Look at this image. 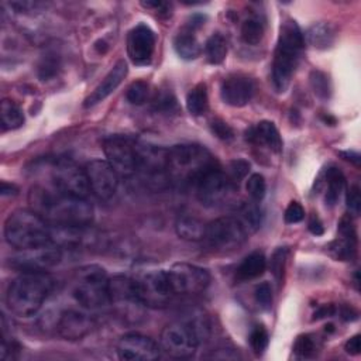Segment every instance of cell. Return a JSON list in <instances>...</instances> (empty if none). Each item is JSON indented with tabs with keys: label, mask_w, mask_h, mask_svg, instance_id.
I'll use <instances>...</instances> for the list:
<instances>
[{
	"label": "cell",
	"mask_w": 361,
	"mask_h": 361,
	"mask_svg": "<svg viewBox=\"0 0 361 361\" xmlns=\"http://www.w3.org/2000/svg\"><path fill=\"white\" fill-rule=\"evenodd\" d=\"M316 350H317L316 341H314V338H313L310 334H300V336H298V338L295 340L293 351H295L298 355H300V357L309 358V357L314 355Z\"/></svg>",
	"instance_id": "cell-39"
},
{
	"label": "cell",
	"mask_w": 361,
	"mask_h": 361,
	"mask_svg": "<svg viewBox=\"0 0 361 361\" xmlns=\"http://www.w3.org/2000/svg\"><path fill=\"white\" fill-rule=\"evenodd\" d=\"M61 259V248L54 243H48L28 250H18V252L8 259V265L21 274L47 272L56 267Z\"/></svg>",
	"instance_id": "cell-10"
},
{
	"label": "cell",
	"mask_w": 361,
	"mask_h": 361,
	"mask_svg": "<svg viewBox=\"0 0 361 361\" xmlns=\"http://www.w3.org/2000/svg\"><path fill=\"white\" fill-rule=\"evenodd\" d=\"M265 268H267V259L264 254L259 251H254L241 261L235 275H237V279L240 281H251V279L259 278L265 272Z\"/></svg>",
	"instance_id": "cell-27"
},
{
	"label": "cell",
	"mask_w": 361,
	"mask_h": 361,
	"mask_svg": "<svg viewBox=\"0 0 361 361\" xmlns=\"http://www.w3.org/2000/svg\"><path fill=\"white\" fill-rule=\"evenodd\" d=\"M93 329V320L78 310H65L56 322L58 334L65 340H80Z\"/></svg>",
	"instance_id": "cell-22"
},
{
	"label": "cell",
	"mask_w": 361,
	"mask_h": 361,
	"mask_svg": "<svg viewBox=\"0 0 361 361\" xmlns=\"http://www.w3.org/2000/svg\"><path fill=\"white\" fill-rule=\"evenodd\" d=\"M116 351L123 361H152L159 357L161 347L145 334L127 333L120 337Z\"/></svg>",
	"instance_id": "cell-17"
},
{
	"label": "cell",
	"mask_w": 361,
	"mask_h": 361,
	"mask_svg": "<svg viewBox=\"0 0 361 361\" xmlns=\"http://www.w3.org/2000/svg\"><path fill=\"white\" fill-rule=\"evenodd\" d=\"M344 350L350 355H358L361 353V337H360V334H355L351 338H348L345 345H344Z\"/></svg>",
	"instance_id": "cell-49"
},
{
	"label": "cell",
	"mask_w": 361,
	"mask_h": 361,
	"mask_svg": "<svg viewBox=\"0 0 361 361\" xmlns=\"http://www.w3.org/2000/svg\"><path fill=\"white\" fill-rule=\"evenodd\" d=\"M307 228H309V231H310L312 234H314V235H322V234L324 233V227H323L320 219H319L316 214L310 216V220H309V223H307Z\"/></svg>",
	"instance_id": "cell-50"
},
{
	"label": "cell",
	"mask_w": 361,
	"mask_h": 361,
	"mask_svg": "<svg viewBox=\"0 0 361 361\" xmlns=\"http://www.w3.org/2000/svg\"><path fill=\"white\" fill-rule=\"evenodd\" d=\"M245 189H247V193L251 197V200H254L257 203L261 202L267 192L265 178L261 173L250 175L247 179V183H245Z\"/></svg>",
	"instance_id": "cell-37"
},
{
	"label": "cell",
	"mask_w": 361,
	"mask_h": 361,
	"mask_svg": "<svg viewBox=\"0 0 361 361\" xmlns=\"http://www.w3.org/2000/svg\"><path fill=\"white\" fill-rule=\"evenodd\" d=\"M155 34L147 24H138L127 35V55L134 65L144 66L152 59Z\"/></svg>",
	"instance_id": "cell-19"
},
{
	"label": "cell",
	"mask_w": 361,
	"mask_h": 361,
	"mask_svg": "<svg viewBox=\"0 0 361 361\" xmlns=\"http://www.w3.org/2000/svg\"><path fill=\"white\" fill-rule=\"evenodd\" d=\"M307 42L316 49H327L334 42V31L330 24L316 23L309 27L305 34Z\"/></svg>",
	"instance_id": "cell-29"
},
{
	"label": "cell",
	"mask_w": 361,
	"mask_h": 361,
	"mask_svg": "<svg viewBox=\"0 0 361 361\" xmlns=\"http://www.w3.org/2000/svg\"><path fill=\"white\" fill-rule=\"evenodd\" d=\"M245 138L251 144L264 145L272 152L279 154L282 151V140L278 128L272 121L262 120L257 126L250 127L245 131Z\"/></svg>",
	"instance_id": "cell-24"
},
{
	"label": "cell",
	"mask_w": 361,
	"mask_h": 361,
	"mask_svg": "<svg viewBox=\"0 0 361 361\" xmlns=\"http://www.w3.org/2000/svg\"><path fill=\"white\" fill-rule=\"evenodd\" d=\"M283 219L288 224H295V223L302 221L305 219V210H303L302 204L298 202H290L285 210Z\"/></svg>",
	"instance_id": "cell-46"
},
{
	"label": "cell",
	"mask_w": 361,
	"mask_h": 361,
	"mask_svg": "<svg viewBox=\"0 0 361 361\" xmlns=\"http://www.w3.org/2000/svg\"><path fill=\"white\" fill-rule=\"evenodd\" d=\"M89 189L100 200H109L117 190L118 173L103 159H93L85 166Z\"/></svg>",
	"instance_id": "cell-18"
},
{
	"label": "cell",
	"mask_w": 361,
	"mask_h": 361,
	"mask_svg": "<svg viewBox=\"0 0 361 361\" xmlns=\"http://www.w3.org/2000/svg\"><path fill=\"white\" fill-rule=\"evenodd\" d=\"M206 56L210 63L220 65L227 56V41L220 32L212 34L204 45Z\"/></svg>",
	"instance_id": "cell-34"
},
{
	"label": "cell",
	"mask_w": 361,
	"mask_h": 361,
	"mask_svg": "<svg viewBox=\"0 0 361 361\" xmlns=\"http://www.w3.org/2000/svg\"><path fill=\"white\" fill-rule=\"evenodd\" d=\"M254 94V82L244 75H231L223 80L220 87L221 100L233 107L245 106Z\"/></svg>",
	"instance_id": "cell-21"
},
{
	"label": "cell",
	"mask_w": 361,
	"mask_h": 361,
	"mask_svg": "<svg viewBox=\"0 0 361 361\" xmlns=\"http://www.w3.org/2000/svg\"><path fill=\"white\" fill-rule=\"evenodd\" d=\"M248 233L237 217H219L206 224L204 241L210 248L220 252L238 250L245 244Z\"/></svg>",
	"instance_id": "cell-8"
},
{
	"label": "cell",
	"mask_w": 361,
	"mask_h": 361,
	"mask_svg": "<svg viewBox=\"0 0 361 361\" xmlns=\"http://www.w3.org/2000/svg\"><path fill=\"white\" fill-rule=\"evenodd\" d=\"M127 63L124 59L117 61L113 68L109 71V73L104 76V79L96 86V89L85 99L83 106L85 107H93L103 102L106 97H109L123 82V79L127 75Z\"/></svg>",
	"instance_id": "cell-23"
},
{
	"label": "cell",
	"mask_w": 361,
	"mask_h": 361,
	"mask_svg": "<svg viewBox=\"0 0 361 361\" xmlns=\"http://www.w3.org/2000/svg\"><path fill=\"white\" fill-rule=\"evenodd\" d=\"M338 155H340L343 159L350 161L351 164H354V165H357V166L360 165L361 157H360V154H358L357 151H340Z\"/></svg>",
	"instance_id": "cell-52"
},
{
	"label": "cell",
	"mask_w": 361,
	"mask_h": 361,
	"mask_svg": "<svg viewBox=\"0 0 361 361\" xmlns=\"http://www.w3.org/2000/svg\"><path fill=\"white\" fill-rule=\"evenodd\" d=\"M250 344L255 354H262L268 345V331L264 326H255L250 334Z\"/></svg>",
	"instance_id": "cell-40"
},
{
	"label": "cell",
	"mask_w": 361,
	"mask_h": 361,
	"mask_svg": "<svg viewBox=\"0 0 361 361\" xmlns=\"http://www.w3.org/2000/svg\"><path fill=\"white\" fill-rule=\"evenodd\" d=\"M141 6L154 11L158 17L168 18L172 16V4L168 1H141Z\"/></svg>",
	"instance_id": "cell-45"
},
{
	"label": "cell",
	"mask_w": 361,
	"mask_h": 361,
	"mask_svg": "<svg viewBox=\"0 0 361 361\" xmlns=\"http://www.w3.org/2000/svg\"><path fill=\"white\" fill-rule=\"evenodd\" d=\"M0 120L1 128L4 131L16 130L24 124V113L21 107L16 104L13 100L4 99L0 106Z\"/></svg>",
	"instance_id": "cell-30"
},
{
	"label": "cell",
	"mask_w": 361,
	"mask_h": 361,
	"mask_svg": "<svg viewBox=\"0 0 361 361\" xmlns=\"http://www.w3.org/2000/svg\"><path fill=\"white\" fill-rule=\"evenodd\" d=\"M58 71V62L56 59L54 58V55H49V56H45L44 61L41 62L39 68H38V75L41 79H49L52 78Z\"/></svg>",
	"instance_id": "cell-47"
},
{
	"label": "cell",
	"mask_w": 361,
	"mask_h": 361,
	"mask_svg": "<svg viewBox=\"0 0 361 361\" xmlns=\"http://www.w3.org/2000/svg\"><path fill=\"white\" fill-rule=\"evenodd\" d=\"M106 161L120 176L130 178L137 172L135 142L126 135H110L103 140Z\"/></svg>",
	"instance_id": "cell-16"
},
{
	"label": "cell",
	"mask_w": 361,
	"mask_h": 361,
	"mask_svg": "<svg viewBox=\"0 0 361 361\" xmlns=\"http://www.w3.org/2000/svg\"><path fill=\"white\" fill-rule=\"evenodd\" d=\"M148 94H149V86L147 82L144 80H135L133 82L127 92H126V97L127 100L131 103V104H135V106H140V104H144L148 99Z\"/></svg>",
	"instance_id": "cell-38"
},
{
	"label": "cell",
	"mask_w": 361,
	"mask_h": 361,
	"mask_svg": "<svg viewBox=\"0 0 361 361\" xmlns=\"http://www.w3.org/2000/svg\"><path fill=\"white\" fill-rule=\"evenodd\" d=\"M73 299L86 309L109 303V278L100 265H85L76 269L72 281Z\"/></svg>",
	"instance_id": "cell-6"
},
{
	"label": "cell",
	"mask_w": 361,
	"mask_h": 361,
	"mask_svg": "<svg viewBox=\"0 0 361 361\" xmlns=\"http://www.w3.org/2000/svg\"><path fill=\"white\" fill-rule=\"evenodd\" d=\"M168 281L173 295H195L203 292L210 283L207 269L189 262H176L168 271Z\"/></svg>",
	"instance_id": "cell-15"
},
{
	"label": "cell",
	"mask_w": 361,
	"mask_h": 361,
	"mask_svg": "<svg viewBox=\"0 0 361 361\" xmlns=\"http://www.w3.org/2000/svg\"><path fill=\"white\" fill-rule=\"evenodd\" d=\"M336 312V307L333 305H322L316 309L314 314H313V319L314 320H320V319H324V317H330L333 316Z\"/></svg>",
	"instance_id": "cell-51"
},
{
	"label": "cell",
	"mask_w": 361,
	"mask_h": 361,
	"mask_svg": "<svg viewBox=\"0 0 361 361\" xmlns=\"http://www.w3.org/2000/svg\"><path fill=\"white\" fill-rule=\"evenodd\" d=\"M265 27L258 16L245 18L241 24V39L248 45H258L262 41Z\"/></svg>",
	"instance_id": "cell-33"
},
{
	"label": "cell",
	"mask_w": 361,
	"mask_h": 361,
	"mask_svg": "<svg viewBox=\"0 0 361 361\" xmlns=\"http://www.w3.org/2000/svg\"><path fill=\"white\" fill-rule=\"evenodd\" d=\"M237 186L238 185L224 173L219 165L206 172L195 185L196 196L206 207H216L224 203Z\"/></svg>",
	"instance_id": "cell-13"
},
{
	"label": "cell",
	"mask_w": 361,
	"mask_h": 361,
	"mask_svg": "<svg viewBox=\"0 0 361 361\" xmlns=\"http://www.w3.org/2000/svg\"><path fill=\"white\" fill-rule=\"evenodd\" d=\"M176 107V99L173 97V94L169 93H161L159 96H157L155 99V109L159 111H172V109Z\"/></svg>",
	"instance_id": "cell-48"
},
{
	"label": "cell",
	"mask_w": 361,
	"mask_h": 361,
	"mask_svg": "<svg viewBox=\"0 0 361 361\" xmlns=\"http://www.w3.org/2000/svg\"><path fill=\"white\" fill-rule=\"evenodd\" d=\"M137 148V172H141L142 176L154 188H162L169 182L166 173V152L168 149L145 144L135 142Z\"/></svg>",
	"instance_id": "cell-14"
},
{
	"label": "cell",
	"mask_w": 361,
	"mask_h": 361,
	"mask_svg": "<svg viewBox=\"0 0 361 361\" xmlns=\"http://www.w3.org/2000/svg\"><path fill=\"white\" fill-rule=\"evenodd\" d=\"M55 288V278L47 272H28L18 275L8 286L6 303L18 317L34 316Z\"/></svg>",
	"instance_id": "cell-3"
},
{
	"label": "cell",
	"mask_w": 361,
	"mask_h": 361,
	"mask_svg": "<svg viewBox=\"0 0 361 361\" xmlns=\"http://www.w3.org/2000/svg\"><path fill=\"white\" fill-rule=\"evenodd\" d=\"M210 128H212L213 134H214L217 138L223 140V141H230V140L234 138V131H233V128H231L226 121H223V120H220V118H214V120L210 123Z\"/></svg>",
	"instance_id": "cell-44"
},
{
	"label": "cell",
	"mask_w": 361,
	"mask_h": 361,
	"mask_svg": "<svg viewBox=\"0 0 361 361\" xmlns=\"http://www.w3.org/2000/svg\"><path fill=\"white\" fill-rule=\"evenodd\" d=\"M28 202L51 226L86 227L93 220V207L86 197L69 196L56 189L35 185L30 189Z\"/></svg>",
	"instance_id": "cell-1"
},
{
	"label": "cell",
	"mask_w": 361,
	"mask_h": 361,
	"mask_svg": "<svg viewBox=\"0 0 361 361\" xmlns=\"http://www.w3.org/2000/svg\"><path fill=\"white\" fill-rule=\"evenodd\" d=\"M345 206L351 217H357L361 212V193L357 185H353L345 195Z\"/></svg>",
	"instance_id": "cell-42"
},
{
	"label": "cell",
	"mask_w": 361,
	"mask_h": 361,
	"mask_svg": "<svg viewBox=\"0 0 361 361\" xmlns=\"http://www.w3.org/2000/svg\"><path fill=\"white\" fill-rule=\"evenodd\" d=\"M254 298H255V302L258 303V306L264 310H268L271 309L272 306V288L268 282H262L259 285L255 286V290H254Z\"/></svg>",
	"instance_id": "cell-41"
},
{
	"label": "cell",
	"mask_w": 361,
	"mask_h": 361,
	"mask_svg": "<svg viewBox=\"0 0 361 361\" xmlns=\"http://www.w3.org/2000/svg\"><path fill=\"white\" fill-rule=\"evenodd\" d=\"M209 107L207 89L204 83H197L186 94V109L193 116H202Z\"/></svg>",
	"instance_id": "cell-32"
},
{
	"label": "cell",
	"mask_w": 361,
	"mask_h": 361,
	"mask_svg": "<svg viewBox=\"0 0 361 361\" xmlns=\"http://www.w3.org/2000/svg\"><path fill=\"white\" fill-rule=\"evenodd\" d=\"M286 257H288V248L286 247H279L274 251L271 261H269V269L271 274L274 275L275 282L278 286H281L283 281V274H285V267H286Z\"/></svg>",
	"instance_id": "cell-36"
},
{
	"label": "cell",
	"mask_w": 361,
	"mask_h": 361,
	"mask_svg": "<svg viewBox=\"0 0 361 361\" xmlns=\"http://www.w3.org/2000/svg\"><path fill=\"white\" fill-rule=\"evenodd\" d=\"M173 48H175L176 54L182 59H186V61L196 59L202 52L200 42L197 41L195 32L189 28H185L175 35Z\"/></svg>",
	"instance_id": "cell-26"
},
{
	"label": "cell",
	"mask_w": 361,
	"mask_h": 361,
	"mask_svg": "<svg viewBox=\"0 0 361 361\" xmlns=\"http://www.w3.org/2000/svg\"><path fill=\"white\" fill-rule=\"evenodd\" d=\"M230 173L228 176L238 185L241 179H244L250 172V162L245 159H234L228 165Z\"/></svg>",
	"instance_id": "cell-43"
},
{
	"label": "cell",
	"mask_w": 361,
	"mask_h": 361,
	"mask_svg": "<svg viewBox=\"0 0 361 361\" xmlns=\"http://www.w3.org/2000/svg\"><path fill=\"white\" fill-rule=\"evenodd\" d=\"M51 180L61 193L86 197L90 192L86 172L69 158H56L51 162Z\"/></svg>",
	"instance_id": "cell-9"
},
{
	"label": "cell",
	"mask_w": 361,
	"mask_h": 361,
	"mask_svg": "<svg viewBox=\"0 0 361 361\" xmlns=\"http://www.w3.org/2000/svg\"><path fill=\"white\" fill-rule=\"evenodd\" d=\"M200 330L196 323L175 322L165 326L161 331V351L173 358L192 357L199 345Z\"/></svg>",
	"instance_id": "cell-7"
},
{
	"label": "cell",
	"mask_w": 361,
	"mask_h": 361,
	"mask_svg": "<svg viewBox=\"0 0 361 361\" xmlns=\"http://www.w3.org/2000/svg\"><path fill=\"white\" fill-rule=\"evenodd\" d=\"M137 293L145 307H164L173 295L166 271L147 269L134 278Z\"/></svg>",
	"instance_id": "cell-12"
},
{
	"label": "cell",
	"mask_w": 361,
	"mask_h": 361,
	"mask_svg": "<svg viewBox=\"0 0 361 361\" xmlns=\"http://www.w3.org/2000/svg\"><path fill=\"white\" fill-rule=\"evenodd\" d=\"M305 37L295 20L282 23L272 62V82L276 92L282 93L290 83L292 75L299 63Z\"/></svg>",
	"instance_id": "cell-4"
},
{
	"label": "cell",
	"mask_w": 361,
	"mask_h": 361,
	"mask_svg": "<svg viewBox=\"0 0 361 361\" xmlns=\"http://www.w3.org/2000/svg\"><path fill=\"white\" fill-rule=\"evenodd\" d=\"M0 193L3 196H14L18 193V189L16 185L13 183H7V182H1V186H0Z\"/></svg>",
	"instance_id": "cell-53"
},
{
	"label": "cell",
	"mask_w": 361,
	"mask_h": 361,
	"mask_svg": "<svg viewBox=\"0 0 361 361\" xmlns=\"http://www.w3.org/2000/svg\"><path fill=\"white\" fill-rule=\"evenodd\" d=\"M4 238L16 250H28L51 241V227L34 210L18 209L4 223Z\"/></svg>",
	"instance_id": "cell-5"
},
{
	"label": "cell",
	"mask_w": 361,
	"mask_h": 361,
	"mask_svg": "<svg viewBox=\"0 0 361 361\" xmlns=\"http://www.w3.org/2000/svg\"><path fill=\"white\" fill-rule=\"evenodd\" d=\"M309 82H310V87L313 90V93L319 97V99H329L331 94V86H330V80L329 76L322 72V71H312L309 75Z\"/></svg>",
	"instance_id": "cell-35"
},
{
	"label": "cell",
	"mask_w": 361,
	"mask_h": 361,
	"mask_svg": "<svg viewBox=\"0 0 361 361\" xmlns=\"http://www.w3.org/2000/svg\"><path fill=\"white\" fill-rule=\"evenodd\" d=\"M175 231L182 240L202 241L204 238L206 224L193 214H182L175 221Z\"/></svg>",
	"instance_id": "cell-25"
},
{
	"label": "cell",
	"mask_w": 361,
	"mask_h": 361,
	"mask_svg": "<svg viewBox=\"0 0 361 361\" xmlns=\"http://www.w3.org/2000/svg\"><path fill=\"white\" fill-rule=\"evenodd\" d=\"M217 166L210 151L200 144H178L166 152V173L171 183L195 186L199 179Z\"/></svg>",
	"instance_id": "cell-2"
},
{
	"label": "cell",
	"mask_w": 361,
	"mask_h": 361,
	"mask_svg": "<svg viewBox=\"0 0 361 361\" xmlns=\"http://www.w3.org/2000/svg\"><path fill=\"white\" fill-rule=\"evenodd\" d=\"M326 185H327V189L324 195V202L327 206L333 207L337 204L345 186V178L343 172L336 166H330L326 171Z\"/></svg>",
	"instance_id": "cell-28"
},
{
	"label": "cell",
	"mask_w": 361,
	"mask_h": 361,
	"mask_svg": "<svg viewBox=\"0 0 361 361\" xmlns=\"http://www.w3.org/2000/svg\"><path fill=\"white\" fill-rule=\"evenodd\" d=\"M341 317L344 320H355L358 317V313L350 306H343L341 307Z\"/></svg>",
	"instance_id": "cell-54"
},
{
	"label": "cell",
	"mask_w": 361,
	"mask_h": 361,
	"mask_svg": "<svg viewBox=\"0 0 361 361\" xmlns=\"http://www.w3.org/2000/svg\"><path fill=\"white\" fill-rule=\"evenodd\" d=\"M330 255L337 261H351L357 252V233L350 214H345L338 221L337 238L327 247Z\"/></svg>",
	"instance_id": "cell-20"
},
{
	"label": "cell",
	"mask_w": 361,
	"mask_h": 361,
	"mask_svg": "<svg viewBox=\"0 0 361 361\" xmlns=\"http://www.w3.org/2000/svg\"><path fill=\"white\" fill-rule=\"evenodd\" d=\"M238 221L243 224L247 233H255L262 223V213L257 202L243 203L238 209Z\"/></svg>",
	"instance_id": "cell-31"
},
{
	"label": "cell",
	"mask_w": 361,
	"mask_h": 361,
	"mask_svg": "<svg viewBox=\"0 0 361 361\" xmlns=\"http://www.w3.org/2000/svg\"><path fill=\"white\" fill-rule=\"evenodd\" d=\"M109 303H111L120 316L137 322L142 314L144 303L141 302L134 278L116 275L109 279Z\"/></svg>",
	"instance_id": "cell-11"
}]
</instances>
